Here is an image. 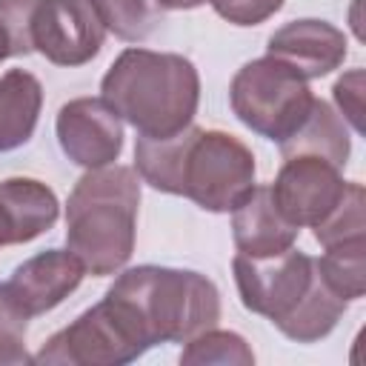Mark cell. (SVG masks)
I'll list each match as a JSON object with an SVG mask.
<instances>
[{
  "instance_id": "6da1fadb",
  "label": "cell",
  "mask_w": 366,
  "mask_h": 366,
  "mask_svg": "<svg viewBox=\"0 0 366 366\" xmlns=\"http://www.w3.org/2000/svg\"><path fill=\"white\" fill-rule=\"evenodd\" d=\"M100 97L137 134L166 137L194 123L200 103V74L194 63L174 51L123 49L100 80Z\"/></svg>"
},
{
  "instance_id": "7a4b0ae2",
  "label": "cell",
  "mask_w": 366,
  "mask_h": 366,
  "mask_svg": "<svg viewBox=\"0 0 366 366\" xmlns=\"http://www.w3.org/2000/svg\"><path fill=\"white\" fill-rule=\"evenodd\" d=\"M140 174L132 166L86 169L66 200V249L94 277L117 274L132 252L140 209Z\"/></svg>"
},
{
  "instance_id": "3957f363",
  "label": "cell",
  "mask_w": 366,
  "mask_h": 366,
  "mask_svg": "<svg viewBox=\"0 0 366 366\" xmlns=\"http://www.w3.org/2000/svg\"><path fill=\"white\" fill-rule=\"evenodd\" d=\"M109 292L129 303L152 346L186 343L220 320V292L194 269L132 266L117 272Z\"/></svg>"
},
{
  "instance_id": "277c9868",
  "label": "cell",
  "mask_w": 366,
  "mask_h": 366,
  "mask_svg": "<svg viewBox=\"0 0 366 366\" xmlns=\"http://www.w3.org/2000/svg\"><path fill=\"white\" fill-rule=\"evenodd\" d=\"M149 349H152V340L143 332L137 315L129 309V303L106 292L100 303L77 315L60 332H54L43 343V349L34 355V363L123 366L137 360Z\"/></svg>"
},
{
  "instance_id": "5b68a950",
  "label": "cell",
  "mask_w": 366,
  "mask_h": 366,
  "mask_svg": "<svg viewBox=\"0 0 366 366\" xmlns=\"http://www.w3.org/2000/svg\"><path fill=\"white\" fill-rule=\"evenodd\" d=\"M254 154L252 149L220 129H186L180 157V197H189L206 212H232L254 186Z\"/></svg>"
},
{
  "instance_id": "8992f818",
  "label": "cell",
  "mask_w": 366,
  "mask_h": 366,
  "mask_svg": "<svg viewBox=\"0 0 366 366\" xmlns=\"http://www.w3.org/2000/svg\"><path fill=\"white\" fill-rule=\"evenodd\" d=\"M229 103L246 129L283 143L309 114L315 94L309 80L266 54L237 69L229 86Z\"/></svg>"
},
{
  "instance_id": "52a82bcc",
  "label": "cell",
  "mask_w": 366,
  "mask_h": 366,
  "mask_svg": "<svg viewBox=\"0 0 366 366\" xmlns=\"http://www.w3.org/2000/svg\"><path fill=\"white\" fill-rule=\"evenodd\" d=\"M232 272L240 303L249 312L277 323L309 292L317 266L315 257L292 246L280 254H266V257H249L237 252L232 260Z\"/></svg>"
},
{
  "instance_id": "ba28073f",
  "label": "cell",
  "mask_w": 366,
  "mask_h": 366,
  "mask_svg": "<svg viewBox=\"0 0 366 366\" xmlns=\"http://www.w3.org/2000/svg\"><path fill=\"white\" fill-rule=\"evenodd\" d=\"M346 183L349 180H343V169L335 163L312 154H295L283 157L274 183H269V192L289 223L297 229H312L340 203Z\"/></svg>"
},
{
  "instance_id": "9c48e42d",
  "label": "cell",
  "mask_w": 366,
  "mask_h": 366,
  "mask_svg": "<svg viewBox=\"0 0 366 366\" xmlns=\"http://www.w3.org/2000/svg\"><path fill=\"white\" fill-rule=\"evenodd\" d=\"M106 29L89 0H40L31 20V46L54 66H83L103 49Z\"/></svg>"
},
{
  "instance_id": "30bf717a",
  "label": "cell",
  "mask_w": 366,
  "mask_h": 366,
  "mask_svg": "<svg viewBox=\"0 0 366 366\" xmlns=\"http://www.w3.org/2000/svg\"><path fill=\"white\" fill-rule=\"evenodd\" d=\"M63 154L80 169H100L123 152V120L103 97H74L60 106L54 120Z\"/></svg>"
},
{
  "instance_id": "8fae6325",
  "label": "cell",
  "mask_w": 366,
  "mask_h": 366,
  "mask_svg": "<svg viewBox=\"0 0 366 366\" xmlns=\"http://www.w3.org/2000/svg\"><path fill=\"white\" fill-rule=\"evenodd\" d=\"M86 269L69 249H46L29 260H23L11 277L6 280V289L11 300L29 315H46L54 306H60L83 280Z\"/></svg>"
},
{
  "instance_id": "7c38bea8",
  "label": "cell",
  "mask_w": 366,
  "mask_h": 366,
  "mask_svg": "<svg viewBox=\"0 0 366 366\" xmlns=\"http://www.w3.org/2000/svg\"><path fill=\"white\" fill-rule=\"evenodd\" d=\"M266 54L295 69L303 80H317L335 71L337 66H343L349 54V40L337 26L326 20L303 17L280 26L269 37Z\"/></svg>"
},
{
  "instance_id": "4fadbf2b",
  "label": "cell",
  "mask_w": 366,
  "mask_h": 366,
  "mask_svg": "<svg viewBox=\"0 0 366 366\" xmlns=\"http://www.w3.org/2000/svg\"><path fill=\"white\" fill-rule=\"evenodd\" d=\"M300 229L289 223L272 200L269 186H252L249 194L232 209V237L240 254L266 257L295 246Z\"/></svg>"
},
{
  "instance_id": "5bb4252c",
  "label": "cell",
  "mask_w": 366,
  "mask_h": 366,
  "mask_svg": "<svg viewBox=\"0 0 366 366\" xmlns=\"http://www.w3.org/2000/svg\"><path fill=\"white\" fill-rule=\"evenodd\" d=\"M60 217L57 194L34 177H9L0 183V223L6 246L29 243L49 232Z\"/></svg>"
},
{
  "instance_id": "9a60e30c",
  "label": "cell",
  "mask_w": 366,
  "mask_h": 366,
  "mask_svg": "<svg viewBox=\"0 0 366 366\" xmlns=\"http://www.w3.org/2000/svg\"><path fill=\"white\" fill-rule=\"evenodd\" d=\"M277 146H280L283 157L312 154V157L329 160L337 169H343L352 154V134H349L346 120L337 114V109H332L326 100L315 97V103H312L309 114L300 120V126Z\"/></svg>"
},
{
  "instance_id": "2e32d148",
  "label": "cell",
  "mask_w": 366,
  "mask_h": 366,
  "mask_svg": "<svg viewBox=\"0 0 366 366\" xmlns=\"http://www.w3.org/2000/svg\"><path fill=\"white\" fill-rule=\"evenodd\" d=\"M43 109V86L26 69L0 74V154L26 146L37 129Z\"/></svg>"
},
{
  "instance_id": "e0dca14e",
  "label": "cell",
  "mask_w": 366,
  "mask_h": 366,
  "mask_svg": "<svg viewBox=\"0 0 366 366\" xmlns=\"http://www.w3.org/2000/svg\"><path fill=\"white\" fill-rule=\"evenodd\" d=\"M317 266V263H315ZM346 300L320 277V272L315 274V283L309 286V292L297 300V306L280 317L274 326L295 343H315L320 337H326L337 320L343 317L346 312Z\"/></svg>"
},
{
  "instance_id": "ac0fdd59",
  "label": "cell",
  "mask_w": 366,
  "mask_h": 366,
  "mask_svg": "<svg viewBox=\"0 0 366 366\" xmlns=\"http://www.w3.org/2000/svg\"><path fill=\"white\" fill-rule=\"evenodd\" d=\"M320 277L346 300H360L366 292V237L340 240L323 246V254L315 260Z\"/></svg>"
},
{
  "instance_id": "d6986e66",
  "label": "cell",
  "mask_w": 366,
  "mask_h": 366,
  "mask_svg": "<svg viewBox=\"0 0 366 366\" xmlns=\"http://www.w3.org/2000/svg\"><path fill=\"white\" fill-rule=\"evenodd\" d=\"M180 363H186V366H209V363L252 366L254 352L237 332H226V329L212 326V329L186 340V346L180 352Z\"/></svg>"
},
{
  "instance_id": "ffe728a7",
  "label": "cell",
  "mask_w": 366,
  "mask_h": 366,
  "mask_svg": "<svg viewBox=\"0 0 366 366\" xmlns=\"http://www.w3.org/2000/svg\"><path fill=\"white\" fill-rule=\"evenodd\" d=\"M89 6L106 31L129 43L146 40L154 31L160 14L157 0H89Z\"/></svg>"
},
{
  "instance_id": "44dd1931",
  "label": "cell",
  "mask_w": 366,
  "mask_h": 366,
  "mask_svg": "<svg viewBox=\"0 0 366 366\" xmlns=\"http://www.w3.org/2000/svg\"><path fill=\"white\" fill-rule=\"evenodd\" d=\"M366 192L360 183L349 180L346 192L340 197V203L317 223L312 226V234L320 246H332L340 240H352V237H366Z\"/></svg>"
},
{
  "instance_id": "7402d4cb",
  "label": "cell",
  "mask_w": 366,
  "mask_h": 366,
  "mask_svg": "<svg viewBox=\"0 0 366 366\" xmlns=\"http://www.w3.org/2000/svg\"><path fill=\"white\" fill-rule=\"evenodd\" d=\"M29 315L11 300L6 283H0V366L34 363V355L26 352Z\"/></svg>"
},
{
  "instance_id": "603a6c76",
  "label": "cell",
  "mask_w": 366,
  "mask_h": 366,
  "mask_svg": "<svg viewBox=\"0 0 366 366\" xmlns=\"http://www.w3.org/2000/svg\"><path fill=\"white\" fill-rule=\"evenodd\" d=\"M40 0H0V26L11 40V57L31 54V20Z\"/></svg>"
},
{
  "instance_id": "cb8c5ba5",
  "label": "cell",
  "mask_w": 366,
  "mask_h": 366,
  "mask_svg": "<svg viewBox=\"0 0 366 366\" xmlns=\"http://www.w3.org/2000/svg\"><path fill=\"white\" fill-rule=\"evenodd\" d=\"M363 69H349L343 77L335 80L332 86V97L337 106V114L346 120V126H352V132H363Z\"/></svg>"
},
{
  "instance_id": "d4e9b609",
  "label": "cell",
  "mask_w": 366,
  "mask_h": 366,
  "mask_svg": "<svg viewBox=\"0 0 366 366\" xmlns=\"http://www.w3.org/2000/svg\"><path fill=\"white\" fill-rule=\"evenodd\" d=\"M209 3L232 26H260L274 11L283 9V0H209Z\"/></svg>"
},
{
  "instance_id": "484cf974",
  "label": "cell",
  "mask_w": 366,
  "mask_h": 366,
  "mask_svg": "<svg viewBox=\"0 0 366 366\" xmlns=\"http://www.w3.org/2000/svg\"><path fill=\"white\" fill-rule=\"evenodd\" d=\"M209 0H157L160 9L166 11H186V9H197V6H206Z\"/></svg>"
},
{
  "instance_id": "4316f807",
  "label": "cell",
  "mask_w": 366,
  "mask_h": 366,
  "mask_svg": "<svg viewBox=\"0 0 366 366\" xmlns=\"http://www.w3.org/2000/svg\"><path fill=\"white\" fill-rule=\"evenodd\" d=\"M6 57H11V40H9V34H6V29L0 26V63H3Z\"/></svg>"
},
{
  "instance_id": "83f0119b",
  "label": "cell",
  "mask_w": 366,
  "mask_h": 366,
  "mask_svg": "<svg viewBox=\"0 0 366 366\" xmlns=\"http://www.w3.org/2000/svg\"><path fill=\"white\" fill-rule=\"evenodd\" d=\"M0 246H6V234H3V223H0Z\"/></svg>"
}]
</instances>
